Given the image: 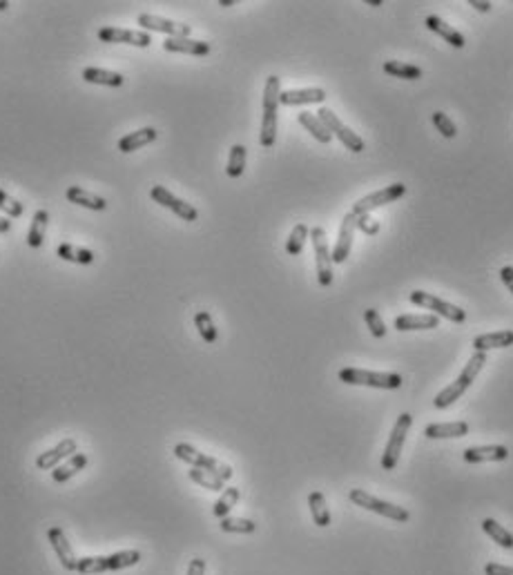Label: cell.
<instances>
[{"mask_svg":"<svg viewBox=\"0 0 513 575\" xmlns=\"http://www.w3.org/2000/svg\"><path fill=\"white\" fill-rule=\"evenodd\" d=\"M485 364H487V354L475 350V352H473V357L467 362L465 370H462V373H460V377H458L451 386H446L444 391L433 399V406H435V408H449V406H451L453 401H458L462 395H465V391L473 384V379L477 377V373H480V370H482Z\"/></svg>","mask_w":513,"mask_h":575,"instance_id":"obj_1","label":"cell"},{"mask_svg":"<svg viewBox=\"0 0 513 575\" xmlns=\"http://www.w3.org/2000/svg\"><path fill=\"white\" fill-rule=\"evenodd\" d=\"M339 381L349 386H371V388H384V391H395L402 386V377L395 373H371V370L361 368H344L339 370Z\"/></svg>","mask_w":513,"mask_h":575,"instance_id":"obj_2","label":"cell"},{"mask_svg":"<svg viewBox=\"0 0 513 575\" xmlns=\"http://www.w3.org/2000/svg\"><path fill=\"white\" fill-rule=\"evenodd\" d=\"M174 455H176L181 462H186V464H190L194 468H203L208 473H214V475L221 478L223 482H228L230 478H233V468H230L228 464H219L214 458H210V455H206V453H199L190 444H184V442L176 444L174 446Z\"/></svg>","mask_w":513,"mask_h":575,"instance_id":"obj_3","label":"cell"},{"mask_svg":"<svg viewBox=\"0 0 513 575\" xmlns=\"http://www.w3.org/2000/svg\"><path fill=\"white\" fill-rule=\"evenodd\" d=\"M351 502L357 504L359 509L364 511H371V513H377V515H382V517H388L393 522H408L411 513L406 509H402V506H395L391 502H384V500H377L373 497L371 493H366V490H359V488H353L351 493H349Z\"/></svg>","mask_w":513,"mask_h":575,"instance_id":"obj_4","label":"cell"},{"mask_svg":"<svg viewBox=\"0 0 513 575\" xmlns=\"http://www.w3.org/2000/svg\"><path fill=\"white\" fill-rule=\"evenodd\" d=\"M411 426H413L411 413H402L400 417H397L395 426L391 431V437H388V444H386L384 455H382V468L384 470H393L397 466V462H400V455H402V448H404Z\"/></svg>","mask_w":513,"mask_h":575,"instance_id":"obj_5","label":"cell"},{"mask_svg":"<svg viewBox=\"0 0 513 575\" xmlns=\"http://www.w3.org/2000/svg\"><path fill=\"white\" fill-rule=\"evenodd\" d=\"M411 303H416V306L420 308H426V310H433L435 317H444V319H449L453 321V324H462V321L467 319L465 310L453 306V303L449 301H444L435 295H428L424 290H416V292H411Z\"/></svg>","mask_w":513,"mask_h":575,"instance_id":"obj_6","label":"cell"},{"mask_svg":"<svg viewBox=\"0 0 513 575\" xmlns=\"http://www.w3.org/2000/svg\"><path fill=\"white\" fill-rule=\"evenodd\" d=\"M310 241L315 248V263H317V281L319 285L328 288L333 283V259H330V250L326 241V232L324 228L315 226L310 230Z\"/></svg>","mask_w":513,"mask_h":575,"instance_id":"obj_7","label":"cell"},{"mask_svg":"<svg viewBox=\"0 0 513 575\" xmlns=\"http://www.w3.org/2000/svg\"><path fill=\"white\" fill-rule=\"evenodd\" d=\"M317 118L319 121L326 125V130L333 134V137H337L346 147H349L351 152H355V154H359V152H364V141L357 137V132H353V130H349L346 127L339 118H337V114L333 112V110H328V107H322L319 112H317Z\"/></svg>","mask_w":513,"mask_h":575,"instance_id":"obj_8","label":"cell"},{"mask_svg":"<svg viewBox=\"0 0 513 575\" xmlns=\"http://www.w3.org/2000/svg\"><path fill=\"white\" fill-rule=\"evenodd\" d=\"M406 194V185L404 183H393V185H388V188H384V190H377V192H373V194H369V196H364V199H359L355 206H353V214H369V212H373L375 208H382V206H388V203H393V201H397L400 196H404Z\"/></svg>","mask_w":513,"mask_h":575,"instance_id":"obj_9","label":"cell"},{"mask_svg":"<svg viewBox=\"0 0 513 575\" xmlns=\"http://www.w3.org/2000/svg\"><path fill=\"white\" fill-rule=\"evenodd\" d=\"M98 41L103 43H121V45H134V47H150L152 36L147 31L139 29H123V27H103L98 29Z\"/></svg>","mask_w":513,"mask_h":575,"instance_id":"obj_10","label":"cell"},{"mask_svg":"<svg viewBox=\"0 0 513 575\" xmlns=\"http://www.w3.org/2000/svg\"><path fill=\"white\" fill-rule=\"evenodd\" d=\"M150 196L154 199V203L172 210L176 216L184 218V221H196V218H199V212H196L194 206H190V203H186V201H181L170 190H165L163 185H154V188L150 190Z\"/></svg>","mask_w":513,"mask_h":575,"instance_id":"obj_11","label":"cell"},{"mask_svg":"<svg viewBox=\"0 0 513 575\" xmlns=\"http://www.w3.org/2000/svg\"><path fill=\"white\" fill-rule=\"evenodd\" d=\"M145 31H159V33H168L170 38H190V25L184 23H174L168 19H161V16H152V14H141L137 21Z\"/></svg>","mask_w":513,"mask_h":575,"instance_id":"obj_12","label":"cell"},{"mask_svg":"<svg viewBox=\"0 0 513 575\" xmlns=\"http://www.w3.org/2000/svg\"><path fill=\"white\" fill-rule=\"evenodd\" d=\"M355 228H357V214L349 212L344 218H342V226H339V232H337V243L330 252V259L333 263H344L351 255V248H353V236H355Z\"/></svg>","mask_w":513,"mask_h":575,"instance_id":"obj_13","label":"cell"},{"mask_svg":"<svg viewBox=\"0 0 513 575\" xmlns=\"http://www.w3.org/2000/svg\"><path fill=\"white\" fill-rule=\"evenodd\" d=\"M74 453H78V444H76V439L68 437V439H63V442H58L52 450L41 453L38 458H36V466L41 470H54L60 460L72 458Z\"/></svg>","mask_w":513,"mask_h":575,"instance_id":"obj_14","label":"cell"},{"mask_svg":"<svg viewBox=\"0 0 513 575\" xmlns=\"http://www.w3.org/2000/svg\"><path fill=\"white\" fill-rule=\"evenodd\" d=\"M47 539H49V544H52L56 557L60 560L63 569H65V571H76L78 557L74 555V549L70 547V542H68V537H65V533H63L58 527H52V529L47 531Z\"/></svg>","mask_w":513,"mask_h":575,"instance_id":"obj_15","label":"cell"},{"mask_svg":"<svg viewBox=\"0 0 513 575\" xmlns=\"http://www.w3.org/2000/svg\"><path fill=\"white\" fill-rule=\"evenodd\" d=\"M326 92L322 88H308V90H288L281 92L279 105H312V103H324Z\"/></svg>","mask_w":513,"mask_h":575,"instance_id":"obj_16","label":"cell"},{"mask_svg":"<svg viewBox=\"0 0 513 575\" xmlns=\"http://www.w3.org/2000/svg\"><path fill=\"white\" fill-rule=\"evenodd\" d=\"M509 458V448L500 444L491 446H473L465 450V462L467 464H480V462H502Z\"/></svg>","mask_w":513,"mask_h":575,"instance_id":"obj_17","label":"cell"},{"mask_svg":"<svg viewBox=\"0 0 513 575\" xmlns=\"http://www.w3.org/2000/svg\"><path fill=\"white\" fill-rule=\"evenodd\" d=\"M163 49H165V52H174V54L208 56L210 54V43L194 41V38H168L163 43Z\"/></svg>","mask_w":513,"mask_h":575,"instance_id":"obj_18","label":"cell"},{"mask_svg":"<svg viewBox=\"0 0 513 575\" xmlns=\"http://www.w3.org/2000/svg\"><path fill=\"white\" fill-rule=\"evenodd\" d=\"M440 326V317L435 315H400L395 319L397 330H433Z\"/></svg>","mask_w":513,"mask_h":575,"instance_id":"obj_19","label":"cell"},{"mask_svg":"<svg viewBox=\"0 0 513 575\" xmlns=\"http://www.w3.org/2000/svg\"><path fill=\"white\" fill-rule=\"evenodd\" d=\"M65 196H68L70 203H76V206H83V208L94 210V212H103L107 208V201L103 196H96L88 190H83L80 185H72V188H68Z\"/></svg>","mask_w":513,"mask_h":575,"instance_id":"obj_20","label":"cell"},{"mask_svg":"<svg viewBox=\"0 0 513 575\" xmlns=\"http://www.w3.org/2000/svg\"><path fill=\"white\" fill-rule=\"evenodd\" d=\"M159 137V132L154 127H143V130H137V132H132L127 134V137H123L119 141V149L123 152V154H129V152H137L145 145H150L154 143Z\"/></svg>","mask_w":513,"mask_h":575,"instance_id":"obj_21","label":"cell"},{"mask_svg":"<svg viewBox=\"0 0 513 575\" xmlns=\"http://www.w3.org/2000/svg\"><path fill=\"white\" fill-rule=\"evenodd\" d=\"M424 25H426L428 29H431V31H435L438 36L444 38L451 47H455V49H462V47H465V36H462V33H460L458 29H453L451 25H446V23L440 19V16H426Z\"/></svg>","mask_w":513,"mask_h":575,"instance_id":"obj_22","label":"cell"},{"mask_svg":"<svg viewBox=\"0 0 513 575\" xmlns=\"http://www.w3.org/2000/svg\"><path fill=\"white\" fill-rule=\"evenodd\" d=\"M513 346V330H498L489 334H480L473 339V348L477 352H487L493 348H509Z\"/></svg>","mask_w":513,"mask_h":575,"instance_id":"obj_23","label":"cell"},{"mask_svg":"<svg viewBox=\"0 0 513 575\" xmlns=\"http://www.w3.org/2000/svg\"><path fill=\"white\" fill-rule=\"evenodd\" d=\"M85 466H88V455H85V453H74L68 462L60 464V466H56V468L52 470V480H54L56 484H63V482L72 480L74 475H78V473H80L83 468H85Z\"/></svg>","mask_w":513,"mask_h":575,"instance_id":"obj_24","label":"cell"},{"mask_svg":"<svg viewBox=\"0 0 513 575\" xmlns=\"http://www.w3.org/2000/svg\"><path fill=\"white\" fill-rule=\"evenodd\" d=\"M469 433L467 421H451V424H428L424 435L428 439H446V437H465Z\"/></svg>","mask_w":513,"mask_h":575,"instance_id":"obj_25","label":"cell"},{"mask_svg":"<svg viewBox=\"0 0 513 575\" xmlns=\"http://www.w3.org/2000/svg\"><path fill=\"white\" fill-rule=\"evenodd\" d=\"M83 80L94 83V85H105V88H121L125 83V78L121 74L98 70V67H88V70H83Z\"/></svg>","mask_w":513,"mask_h":575,"instance_id":"obj_26","label":"cell"},{"mask_svg":"<svg viewBox=\"0 0 513 575\" xmlns=\"http://www.w3.org/2000/svg\"><path fill=\"white\" fill-rule=\"evenodd\" d=\"M47 223H49V214H47V210H36L34 218H31L29 232H27V246H29V248H41V246H43Z\"/></svg>","mask_w":513,"mask_h":575,"instance_id":"obj_27","label":"cell"},{"mask_svg":"<svg viewBox=\"0 0 513 575\" xmlns=\"http://www.w3.org/2000/svg\"><path fill=\"white\" fill-rule=\"evenodd\" d=\"M384 72L393 78H404V80H418L422 78V67L411 65V63H400V60H386Z\"/></svg>","mask_w":513,"mask_h":575,"instance_id":"obj_28","label":"cell"},{"mask_svg":"<svg viewBox=\"0 0 513 575\" xmlns=\"http://www.w3.org/2000/svg\"><path fill=\"white\" fill-rule=\"evenodd\" d=\"M297 121H300V123L312 134V137H315V139H317L319 143H324V145L330 143V139H333V134H330V132L326 130V125H324L312 112H302L300 116H297Z\"/></svg>","mask_w":513,"mask_h":575,"instance_id":"obj_29","label":"cell"},{"mask_svg":"<svg viewBox=\"0 0 513 575\" xmlns=\"http://www.w3.org/2000/svg\"><path fill=\"white\" fill-rule=\"evenodd\" d=\"M58 257L63 261H72V263H80V265H90L94 261V252L88 248H78L72 243H60L58 246Z\"/></svg>","mask_w":513,"mask_h":575,"instance_id":"obj_30","label":"cell"},{"mask_svg":"<svg viewBox=\"0 0 513 575\" xmlns=\"http://www.w3.org/2000/svg\"><path fill=\"white\" fill-rule=\"evenodd\" d=\"M308 506H310V513H312V519H315L317 527L326 529L330 524V511L326 506V497L319 493V490H312L308 495Z\"/></svg>","mask_w":513,"mask_h":575,"instance_id":"obj_31","label":"cell"},{"mask_svg":"<svg viewBox=\"0 0 513 575\" xmlns=\"http://www.w3.org/2000/svg\"><path fill=\"white\" fill-rule=\"evenodd\" d=\"M239 497H241V490H239V488H235V486L226 488V490H223V495L217 500V504L212 506L214 517H219V519L228 517V513L235 509V504L239 502Z\"/></svg>","mask_w":513,"mask_h":575,"instance_id":"obj_32","label":"cell"},{"mask_svg":"<svg viewBox=\"0 0 513 575\" xmlns=\"http://www.w3.org/2000/svg\"><path fill=\"white\" fill-rule=\"evenodd\" d=\"M482 531L493 539V542H498L502 549H513V535L504 527H500L495 519H491V517L482 519Z\"/></svg>","mask_w":513,"mask_h":575,"instance_id":"obj_33","label":"cell"},{"mask_svg":"<svg viewBox=\"0 0 513 575\" xmlns=\"http://www.w3.org/2000/svg\"><path fill=\"white\" fill-rule=\"evenodd\" d=\"M188 475H190V480L194 482V484H199V486H203V488H208V490H223V486H226V482L221 480V478H217L214 475V473H208V470H203V468H190L188 470Z\"/></svg>","mask_w":513,"mask_h":575,"instance_id":"obj_34","label":"cell"},{"mask_svg":"<svg viewBox=\"0 0 513 575\" xmlns=\"http://www.w3.org/2000/svg\"><path fill=\"white\" fill-rule=\"evenodd\" d=\"M245 157H248V152L243 145H233V149H230V159H228V167H226V174L230 179H239L243 174Z\"/></svg>","mask_w":513,"mask_h":575,"instance_id":"obj_35","label":"cell"},{"mask_svg":"<svg viewBox=\"0 0 513 575\" xmlns=\"http://www.w3.org/2000/svg\"><path fill=\"white\" fill-rule=\"evenodd\" d=\"M141 562V553L139 551H119L107 555V569L110 571H123L127 566H134Z\"/></svg>","mask_w":513,"mask_h":575,"instance_id":"obj_36","label":"cell"},{"mask_svg":"<svg viewBox=\"0 0 513 575\" xmlns=\"http://www.w3.org/2000/svg\"><path fill=\"white\" fill-rule=\"evenodd\" d=\"M194 326H196L199 334H201V339L206 344H214V342H217V337H219L217 334V328H214V321H212V317L206 310L194 315Z\"/></svg>","mask_w":513,"mask_h":575,"instance_id":"obj_37","label":"cell"},{"mask_svg":"<svg viewBox=\"0 0 513 575\" xmlns=\"http://www.w3.org/2000/svg\"><path fill=\"white\" fill-rule=\"evenodd\" d=\"M310 236V230L304 226V223H297L288 236V241H286V252L290 257H297V255H302V250H304V243L306 239Z\"/></svg>","mask_w":513,"mask_h":575,"instance_id":"obj_38","label":"cell"},{"mask_svg":"<svg viewBox=\"0 0 513 575\" xmlns=\"http://www.w3.org/2000/svg\"><path fill=\"white\" fill-rule=\"evenodd\" d=\"M221 531L223 533H241V535H248V533H255L257 524L253 519H243V517H223L221 519Z\"/></svg>","mask_w":513,"mask_h":575,"instance_id":"obj_39","label":"cell"},{"mask_svg":"<svg viewBox=\"0 0 513 575\" xmlns=\"http://www.w3.org/2000/svg\"><path fill=\"white\" fill-rule=\"evenodd\" d=\"M76 571L83 573V575H94V573H105L110 571L107 569V555L101 557V555H94V557H80L78 564H76Z\"/></svg>","mask_w":513,"mask_h":575,"instance_id":"obj_40","label":"cell"},{"mask_svg":"<svg viewBox=\"0 0 513 575\" xmlns=\"http://www.w3.org/2000/svg\"><path fill=\"white\" fill-rule=\"evenodd\" d=\"M364 319H366V326L375 339H382V337L386 334V326H384L382 317H379V312L375 308H369V310H364Z\"/></svg>","mask_w":513,"mask_h":575,"instance_id":"obj_41","label":"cell"},{"mask_svg":"<svg viewBox=\"0 0 513 575\" xmlns=\"http://www.w3.org/2000/svg\"><path fill=\"white\" fill-rule=\"evenodd\" d=\"M433 125H435V130L442 134V137H446V139H453L455 134H458V127H455V123L451 121L449 116H446L444 112H433Z\"/></svg>","mask_w":513,"mask_h":575,"instance_id":"obj_42","label":"cell"},{"mask_svg":"<svg viewBox=\"0 0 513 575\" xmlns=\"http://www.w3.org/2000/svg\"><path fill=\"white\" fill-rule=\"evenodd\" d=\"M0 210H3L7 216L18 218L23 214V203H18L16 199H11L5 190H0Z\"/></svg>","mask_w":513,"mask_h":575,"instance_id":"obj_43","label":"cell"},{"mask_svg":"<svg viewBox=\"0 0 513 575\" xmlns=\"http://www.w3.org/2000/svg\"><path fill=\"white\" fill-rule=\"evenodd\" d=\"M357 228H359L364 234H369V236H373V234L379 232V223L373 221V218H371L369 214H357Z\"/></svg>","mask_w":513,"mask_h":575,"instance_id":"obj_44","label":"cell"},{"mask_svg":"<svg viewBox=\"0 0 513 575\" xmlns=\"http://www.w3.org/2000/svg\"><path fill=\"white\" fill-rule=\"evenodd\" d=\"M485 573L487 575H513V566H504V564H498V562H489L485 566Z\"/></svg>","mask_w":513,"mask_h":575,"instance_id":"obj_45","label":"cell"},{"mask_svg":"<svg viewBox=\"0 0 513 575\" xmlns=\"http://www.w3.org/2000/svg\"><path fill=\"white\" fill-rule=\"evenodd\" d=\"M206 573V560H201V557H194V560L190 562L188 566V575H203Z\"/></svg>","mask_w":513,"mask_h":575,"instance_id":"obj_46","label":"cell"},{"mask_svg":"<svg viewBox=\"0 0 513 575\" xmlns=\"http://www.w3.org/2000/svg\"><path fill=\"white\" fill-rule=\"evenodd\" d=\"M500 279H502V283L509 288V292L513 295V268H511V265H504V268L500 270Z\"/></svg>","mask_w":513,"mask_h":575,"instance_id":"obj_47","label":"cell"},{"mask_svg":"<svg viewBox=\"0 0 513 575\" xmlns=\"http://www.w3.org/2000/svg\"><path fill=\"white\" fill-rule=\"evenodd\" d=\"M469 5L475 7L477 11H489L491 9V3H487V0H485V3H480V0H469Z\"/></svg>","mask_w":513,"mask_h":575,"instance_id":"obj_48","label":"cell"},{"mask_svg":"<svg viewBox=\"0 0 513 575\" xmlns=\"http://www.w3.org/2000/svg\"><path fill=\"white\" fill-rule=\"evenodd\" d=\"M9 228H11V221H9V218L0 216V232H9Z\"/></svg>","mask_w":513,"mask_h":575,"instance_id":"obj_49","label":"cell"},{"mask_svg":"<svg viewBox=\"0 0 513 575\" xmlns=\"http://www.w3.org/2000/svg\"><path fill=\"white\" fill-rule=\"evenodd\" d=\"M219 5H221V7H230V5H235V0H221Z\"/></svg>","mask_w":513,"mask_h":575,"instance_id":"obj_50","label":"cell"},{"mask_svg":"<svg viewBox=\"0 0 513 575\" xmlns=\"http://www.w3.org/2000/svg\"><path fill=\"white\" fill-rule=\"evenodd\" d=\"M366 3H369L371 7H379V5H382V3H379V0H366Z\"/></svg>","mask_w":513,"mask_h":575,"instance_id":"obj_51","label":"cell"},{"mask_svg":"<svg viewBox=\"0 0 513 575\" xmlns=\"http://www.w3.org/2000/svg\"><path fill=\"white\" fill-rule=\"evenodd\" d=\"M9 7V3H5V0H0V11H5Z\"/></svg>","mask_w":513,"mask_h":575,"instance_id":"obj_52","label":"cell"}]
</instances>
